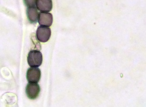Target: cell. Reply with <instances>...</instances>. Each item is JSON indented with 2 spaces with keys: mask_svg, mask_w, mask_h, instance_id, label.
<instances>
[{
  "mask_svg": "<svg viewBox=\"0 0 146 107\" xmlns=\"http://www.w3.org/2000/svg\"><path fill=\"white\" fill-rule=\"evenodd\" d=\"M27 60L31 67H38L42 64L43 55L40 51L32 50L29 53Z\"/></svg>",
  "mask_w": 146,
  "mask_h": 107,
  "instance_id": "1",
  "label": "cell"
},
{
  "mask_svg": "<svg viewBox=\"0 0 146 107\" xmlns=\"http://www.w3.org/2000/svg\"><path fill=\"white\" fill-rule=\"evenodd\" d=\"M37 40L41 43H46L49 40L51 36V30L49 27L39 26L36 32Z\"/></svg>",
  "mask_w": 146,
  "mask_h": 107,
  "instance_id": "2",
  "label": "cell"
},
{
  "mask_svg": "<svg viewBox=\"0 0 146 107\" xmlns=\"http://www.w3.org/2000/svg\"><path fill=\"white\" fill-rule=\"evenodd\" d=\"M40 92V87L37 83H29L26 88V93L31 100H35L38 97Z\"/></svg>",
  "mask_w": 146,
  "mask_h": 107,
  "instance_id": "3",
  "label": "cell"
},
{
  "mask_svg": "<svg viewBox=\"0 0 146 107\" xmlns=\"http://www.w3.org/2000/svg\"><path fill=\"white\" fill-rule=\"evenodd\" d=\"M41 70L37 67H31L27 72V79L29 83H37L41 78Z\"/></svg>",
  "mask_w": 146,
  "mask_h": 107,
  "instance_id": "4",
  "label": "cell"
},
{
  "mask_svg": "<svg viewBox=\"0 0 146 107\" xmlns=\"http://www.w3.org/2000/svg\"><path fill=\"white\" fill-rule=\"evenodd\" d=\"M38 21L40 26L50 27L53 22L52 14L49 13L41 12L39 13Z\"/></svg>",
  "mask_w": 146,
  "mask_h": 107,
  "instance_id": "5",
  "label": "cell"
},
{
  "mask_svg": "<svg viewBox=\"0 0 146 107\" xmlns=\"http://www.w3.org/2000/svg\"><path fill=\"white\" fill-rule=\"evenodd\" d=\"M36 7L41 12L48 13L52 10V0H37Z\"/></svg>",
  "mask_w": 146,
  "mask_h": 107,
  "instance_id": "6",
  "label": "cell"
},
{
  "mask_svg": "<svg viewBox=\"0 0 146 107\" xmlns=\"http://www.w3.org/2000/svg\"><path fill=\"white\" fill-rule=\"evenodd\" d=\"M27 14L28 19L31 23H36L38 21L39 13L36 7L28 8Z\"/></svg>",
  "mask_w": 146,
  "mask_h": 107,
  "instance_id": "7",
  "label": "cell"
},
{
  "mask_svg": "<svg viewBox=\"0 0 146 107\" xmlns=\"http://www.w3.org/2000/svg\"><path fill=\"white\" fill-rule=\"evenodd\" d=\"M23 1L24 3L28 8L36 7V3L37 0H23Z\"/></svg>",
  "mask_w": 146,
  "mask_h": 107,
  "instance_id": "8",
  "label": "cell"
}]
</instances>
